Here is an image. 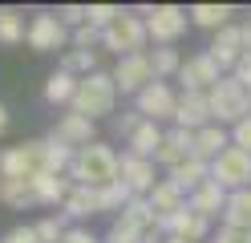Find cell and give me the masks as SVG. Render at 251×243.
I'll use <instances>...</instances> for the list:
<instances>
[{
	"mask_svg": "<svg viewBox=\"0 0 251 243\" xmlns=\"http://www.w3.org/2000/svg\"><path fill=\"white\" fill-rule=\"evenodd\" d=\"M122 174V154L114 150L109 142H93L85 146V150L73 154V166H69V183L73 187H89V190H101L109 183H118Z\"/></svg>",
	"mask_w": 251,
	"mask_h": 243,
	"instance_id": "6da1fadb",
	"label": "cell"
},
{
	"mask_svg": "<svg viewBox=\"0 0 251 243\" xmlns=\"http://www.w3.org/2000/svg\"><path fill=\"white\" fill-rule=\"evenodd\" d=\"M118 102H122V93H118V81L109 69H98V73H89L81 77V85H77V97H73V106L77 113H85L89 122H101V118H114L118 113Z\"/></svg>",
	"mask_w": 251,
	"mask_h": 243,
	"instance_id": "7a4b0ae2",
	"label": "cell"
},
{
	"mask_svg": "<svg viewBox=\"0 0 251 243\" xmlns=\"http://www.w3.org/2000/svg\"><path fill=\"white\" fill-rule=\"evenodd\" d=\"M150 32L146 21L138 16V8H122V16L101 32V49H109L114 57H134V53H150Z\"/></svg>",
	"mask_w": 251,
	"mask_h": 243,
	"instance_id": "3957f363",
	"label": "cell"
},
{
	"mask_svg": "<svg viewBox=\"0 0 251 243\" xmlns=\"http://www.w3.org/2000/svg\"><path fill=\"white\" fill-rule=\"evenodd\" d=\"M0 174L21 178V183H33V178L49 174L45 138H28V142H17V146H4V150H0Z\"/></svg>",
	"mask_w": 251,
	"mask_h": 243,
	"instance_id": "277c9868",
	"label": "cell"
},
{
	"mask_svg": "<svg viewBox=\"0 0 251 243\" xmlns=\"http://www.w3.org/2000/svg\"><path fill=\"white\" fill-rule=\"evenodd\" d=\"M211 97V113H215V122L219 126H239L243 118H251V89L243 85L239 77L235 73H227L223 81H219V85L207 93Z\"/></svg>",
	"mask_w": 251,
	"mask_h": 243,
	"instance_id": "5b68a950",
	"label": "cell"
},
{
	"mask_svg": "<svg viewBox=\"0 0 251 243\" xmlns=\"http://www.w3.org/2000/svg\"><path fill=\"white\" fill-rule=\"evenodd\" d=\"M138 16L146 21V32H150L154 49H158V45H170V49H175L178 37L186 32V25H191V12H186L182 4H142Z\"/></svg>",
	"mask_w": 251,
	"mask_h": 243,
	"instance_id": "8992f818",
	"label": "cell"
},
{
	"mask_svg": "<svg viewBox=\"0 0 251 243\" xmlns=\"http://www.w3.org/2000/svg\"><path fill=\"white\" fill-rule=\"evenodd\" d=\"M25 45L33 49V53H65L73 45V32L65 28V21L57 16V8H37L28 16V37Z\"/></svg>",
	"mask_w": 251,
	"mask_h": 243,
	"instance_id": "52a82bcc",
	"label": "cell"
},
{
	"mask_svg": "<svg viewBox=\"0 0 251 243\" xmlns=\"http://www.w3.org/2000/svg\"><path fill=\"white\" fill-rule=\"evenodd\" d=\"M211 178L227 194L231 190H251V154L239 150V146H227V150L211 162Z\"/></svg>",
	"mask_w": 251,
	"mask_h": 243,
	"instance_id": "ba28073f",
	"label": "cell"
},
{
	"mask_svg": "<svg viewBox=\"0 0 251 243\" xmlns=\"http://www.w3.org/2000/svg\"><path fill=\"white\" fill-rule=\"evenodd\" d=\"M178 97H182V93L170 85V81H150V85L134 97V109L142 113L146 122H158V126H162V122H175Z\"/></svg>",
	"mask_w": 251,
	"mask_h": 243,
	"instance_id": "9c48e42d",
	"label": "cell"
},
{
	"mask_svg": "<svg viewBox=\"0 0 251 243\" xmlns=\"http://www.w3.org/2000/svg\"><path fill=\"white\" fill-rule=\"evenodd\" d=\"M223 77H227V73L215 65V57L207 53V49H199V53H191V57L182 61L178 85H182V93H211Z\"/></svg>",
	"mask_w": 251,
	"mask_h": 243,
	"instance_id": "30bf717a",
	"label": "cell"
},
{
	"mask_svg": "<svg viewBox=\"0 0 251 243\" xmlns=\"http://www.w3.org/2000/svg\"><path fill=\"white\" fill-rule=\"evenodd\" d=\"M49 138L69 146V150H85V146L98 142V122H89L85 113H77V109H61L53 130H49Z\"/></svg>",
	"mask_w": 251,
	"mask_h": 243,
	"instance_id": "8fae6325",
	"label": "cell"
},
{
	"mask_svg": "<svg viewBox=\"0 0 251 243\" xmlns=\"http://www.w3.org/2000/svg\"><path fill=\"white\" fill-rule=\"evenodd\" d=\"M114 81H118V93L122 97H138L150 81H158L154 77V65H150V53H134V57H118L114 69Z\"/></svg>",
	"mask_w": 251,
	"mask_h": 243,
	"instance_id": "7c38bea8",
	"label": "cell"
},
{
	"mask_svg": "<svg viewBox=\"0 0 251 243\" xmlns=\"http://www.w3.org/2000/svg\"><path fill=\"white\" fill-rule=\"evenodd\" d=\"M207 53L215 57V65H219L223 73H235V65L247 57V45H243V28H239V21L227 25L223 32H215L211 45H207Z\"/></svg>",
	"mask_w": 251,
	"mask_h": 243,
	"instance_id": "4fadbf2b",
	"label": "cell"
},
{
	"mask_svg": "<svg viewBox=\"0 0 251 243\" xmlns=\"http://www.w3.org/2000/svg\"><path fill=\"white\" fill-rule=\"evenodd\" d=\"M122 183L130 187V194L134 199H146V194L158 187V174H154V162L150 158H138V154H130V150H122Z\"/></svg>",
	"mask_w": 251,
	"mask_h": 243,
	"instance_id": "5bb4252c",
	"label": "cell"
},
{
	"mask_svg": "<svg viewBox=\"0 0 251 243\" xmlns=\"http://www.w3.org/2000/svg\"><path fill=\"white\" fill-rule=\"evenodd\" d=\"M215 113H211V97L207 93H182L178 97V109H175V126L178 130H191L199 134L202 126H211Z\"/></svg>",
	"mask_w": 251,
	"mask_h": 243,
	"instance_id": "9a60e30c",
	"label": "cell"
},
{
	"mask_svg": "<svg viewBox=\"0 0 251 243\" xmlns=\"http://www.w3.org/2000/svg\"><path fill=\"white\" fill-rule=\"evenodd\" d=\"M191 150H195V134H191V130L170 126V130H166V138H162V146H158V154H154V166H162V170L170 174L178 162L191 158Z\"/></svg>",
	"mask_w": 251,
	"mask_h": 243,
	"instance_id": "2e32d148",
	"label": "cell"
},
{
	"mask_svg": "<svg viewBox=\"0 0 251 243\" xmlns=\"http://www.w3.org/2000/svg\"><path fill=\"white\" fill-rule=\"evenodd\" d=\"M162 235H175V239H182V243H202L211 235V223L199 215V211H191V207H182L175 219H166L162 223Z\"/></svg>",
	"mask_w": 251,
	"mask_h": 243,
	"instance_id": "e0dca14e",
	"label": "cell"
},
{
	"mask_svg": "<svg viewBox=\"0 0 251 243\" xmlns=\"http://www.w3.org/2000/svg\"><path fill=\"white\" fill-rule=\"evenodd\" d=\"M146 203H150V211H154V219H158V227L166 223V219H175L178 211L186 207V194L175 187V183H166V178H158V187H154L150 194H146Z\"/></svg>",
	"mask_w": 251,
	"mask_h": 243,
	"instance_id": "ac0fdd59",
	"label": "cell"
},
{
	"mask_svg": "<svg viewBox=\"0 0 251 243\" xmlns=\"http://www.w3.org/2000/svg\"><path fill=\"white\" fill-rule=\"evenodd\" d=\"M166 178V183H175L182 194H186V199H191V194L202 187V183H207V178H211V162H202V158H186V162H178V166L175 170H170V174H162Z\"/></svg>",
	"mask_w": 251,
	"mask_h": 243,
	"instance_id": "d6986e66",
	"label": "cell"
},
{
	"mask_svg": "<svg viewBox=\"0 0 251 243\" xmlns=\"http://www.w3.org/2000/svg\"><path fill=\"white\" fill-rule=\"evenodd\" d=\"M186 207L191 211H199L202 219L207 223H215V219H223V207H227V190L215 183V178H207V183H202L191 199H186Z\"/></svg>",
	"mask_w": 251,
	"mask_h": 243,
	"instance_id": "ffe728a7",
	"label": "cell"
},
{
	"mask_svg": "<svg viewBox=\"0 0 251 243\" xmlns=\"http://www.w3.org/2000/svg\"><path fill=\"white\" fill-rule=\"evenodd\" d=\"M186 12H191V25L195 28H207L215 37V32H223L227 25H235V12H239V8H235V4H191Z\"/></svg>",
	"mask_w": 251,
	"mask_h": 243,
	"instance_id": "44dd1931",
	"label": "cell"
},
{
	"mask_svg": "<svg viewBox=\"0 0 251 243\" xmlns=\"http://www.w3.org/2000/svg\"><path fill=\"white\" fill-rule=\"evenodd\" d=\"M227 146H231V130L219 126V122H211V126H202L199 134H195V150H191V154L202 158V162H215Z\"/></svg>",
	"mask_w": 251,
	"mask_h": 243,
	"instance_id": "7402d4cb",
	"label": "cell"
},
{
	"mask_svg": "<svg viewBox=\"0 0 251 243\" xmlns=\"http://www.w3.org/2000/svg\"><path fill=\"white\" fill-rule=\"evenodd\" d=\"M77 85H81V77H73L65 69H53L49 77H45V102L57 106V109H69L73 97H77Z\"/></svg>",
	"mask_w": 251,
	"mask_h": 243,
	"instance_id": "603a6c76",
	"label": "cell"
},
{
	"mask_svg": "<svg viewBox=\"0 0 251 243\" xmlns=\"http://www.w3.org/2000/svg\"><path fill=\"white\" fill-rule=\"evenodd\" d=\"M57 69H65V73H73V77H89V73L101 69V49H73V45H69L65 53H61Z\"/></svg>",
	"mask_w": 251,
	"mask_h": 243,
	"instance_id": "cb8c5ba5",
	"label": "cell"
},
{
	"mask_svg": "<svg viewBox=\"0 0 251 243\" xmlns=\"http://www.w3.org/2000/svg\"><path fill=\"white\" fill-rule=\"evenodd\" d=\"M61 215H65V219H93V215H101L98 190H89V187H73V190L65 194V203H61Z\"/></svg>",
	"mask_w": 251,
	"mask_h": 243,
	"instance_id": "d4e9b609",
	"label": "cell"
},
{
	"mask_svg": "<svg viewBox=\"0 0 251 243\" xmlns=\"http://www.w3.org/2000/svg\"><path fill=\"white\" fill-rule=\"evenodd\" d=\"M0 203H4L8 211H28V207H41V203H37L33 183H21V178H4V174H0Z\"/></svg>",
	"mask_w": 251,
	"mask_h": 243,
	"instance_id": "484cf974",
	"label": "cell"
},
{
	"mask_svg": "<svg viewBox=\"0 0 251 243\" xmlns=\"http://www.w3.org/2000/svg\"><path fill=\"white\" fill-rule=\"evenodd\" d=\"M162 138H166V130H162L158 122H142V126L134 130V138L126 142V150H130V154H138V158H150V162H154V154H158Z\"/></svg>",
	"mask_w": 251,
	"mask_h": 243,
	"instance_id": "4316f807",
	"label": "cell"
},
{
	"mask_svg": "<svg viewBox=\"0 0 251 243\" xmlns=\"http://www.w3.org/2000/svg\"><path fill=\"white\" fill-rule=\"evenodd\" d=\"M33 190H37L41 207H57L61 211V203H65V194L73 190V183L65 174H41V178H33Z\"/></svg>",
	"mask_w": 251,
	"mask_h": 243,
	"instance_id": "83f0119b",
	"label": "cell"
},
{
	"mask_svg": "<svg viewBox=\"0 0 251 243\" xmlns=\"http://www.w3.org/2000/svg\"><path fill=\"white\" fill-rule=\"evenodd\" d=\"M223 227H239V231H251V190H231V194H227Z\"/></svg>",
	"mask_w": 251,
	"mask_h": 243,
	"instance_id": "f1b7e54d",
	"label": "cell"
},
{
	"mask_svg": "<svg viewBox=\"0 0 251 243\" xmlns=\"http://www.w3.org/2000/svg\"><path fill=\"white\" fill-rule=\"evenodd\" d=\"M25 37H28L25 12L12 4H0V45H25Z\"/></svg>",
	"mask_w": 251,
	"mask_h": 243,
	"instance_id": "f546056e",
	"label": "cell"
},
{
	"mask_svg": "<svg viewBox=\"0 0 251 243\" xmlns=\"http://www.w3.org/2000/svg\"><path fill=\"white\" fill-rule=\"evenodd\" d=\"M182 53L178 49H170V45H158V49H150V65H154V77L158 81H170V77H178L182 69Z\"/></svg>",
	"mask_w": 251,
	"mask_h": 243,
	"instance_id": "4dcf8cb0",
	"label": "cell"
},
{
	"mask_svg": "<svg viewBox=\"0 0 251 243\" xmlns=\"http://www.w3.org/2000/svg\"><path fill=\"white\" fill-rule=\"evenodd\" d=\"M130 199H134V194H130V187H126L122 178H118V183H109V187H101V190H98L101 215H122V207L130 203Z\"/></svg>",
	"mask_w": 251,
	"mask_h": 243,
	"instance_id": "1f68e13d",
	"label": "cell"
},
{
	"mask_svg": "<svg viewBox=\"0 0 251 243\" xmlns=\"http://www.w3.org/2000/svg\"><path fill=\"white\" fill-rule=\"evenodd\" d=\"M33 227H37L41 243H61V239L69 235V219L61 215V211H49V215H41V219H37Z\"/></svg>",
	"mask_w": 251,
	"mask_h": 243,
	"instance_id": "d6a6232c",
	"label": "cell"
},
{
	"mask_svg": "<svg viewBox=\"0 0 251 243\" xmlns=\"http://www.w3.org/2000/svg\"><path fill=\"white\" fill-rule=\"evenodd\" d=\"M146 118L138 109H126V113H114V118H109V126H114V138H122V142H130L134 138V130L142 126Z\"/></svg>",
	"mask_w": 251,
	"mask_h": 243,
	"instance_id": "836d02e7",
	"label": "cell"
},
{
	"mask_svg": "<svg viewBox=\"0 0 251 243\" xmlns=\"http://www.w3.org/2000/svg\"><path fill=\"white\" fill-rule=\"evenodd\" d=\"M118 16H122V8H118V4H89V25L98 28V32H105L109 25L118 21Z\"/></svg>",
	"mask_w": 251,
	"mask_h": 243,
	"instance_id": "e575fe53",
	"label": "cell"
},
{
	"mask_svg": "<svg viewBox=\"0 0 251 243\" xmlns=\"http://www.w3.org/2000/svg\"><path fill=\"white\" fill-rule=\"evenodd\" d=\"M57 16L65 21V28H69V32H77L81 25H89V4H61V8H57Z\"/></svg>",
	"mask_w": 251,
	"mask_h": 243,
	"instance_id": "d590c367",
	"label": "cell"
},
{
	"mask_svg": "<svg viewBox=\"0 0 251 243\" xmlns=\"http://www.w3.org/2000/svg\"><path fill=\"white\" fill-rule=\"evenodd\" d=\"M0 243H41V235H37L33 223H17V227H8V231L0 235Z\"/></svg>",
	"mask_w": 251,
	"mask_h": 243,
	"instance_id": "8d00e7d4",
	"label": "cell"
},
{
	"mask_svg": "<svg viewBox=\"0 0 251 243\" xmlns=\"http://www.w3.org/2000/svg\"><path fill=\"white\" fill-rule=\"evenodd\" d=\"M73 49H101V32L93 25H81L73 32Z\"/></svg>",
	"mask_w": 251,
	"mask_h": 243,
	"instance_id": "74e56055",
	"label": "cell"
},
{
	"mask_svg": "<svg viewBox=\"0 0 251 243\" xmlns=\"http://www.w3.org/2000/svg\"><path fill=\"white\" fill-rule=\"evenodd\" d=\"M211 243H251V231H239V227H219L211 235Z\"/></svg>",
	"mask_w": 251,
	"mask_h": 243,
	"instance_id": "f35d334b",
	"label": "cell"
},
{
	"mask_svg": "<svg viewBox=\"0 0 251 243\" xmlns=\"http://www.w3.org/2000/svg\"><path fill=\"white\" fill-rule=\"evenodd\" d=\"M231 146H239V150L251 154V118H243L239 126H231Z\"/></svg>",
	"mask_w": 251,
	"mask_h": 243,
	"instance_id": "ab89813d",
	"label": "cell"
},
{
	"mask_svg": "<svg viewBox=\"0 0 251 243\" xmlns=\"http://www.w3.org/2000/svg\"><path fill=\"white\" fill-rule=\"evenodd\" d=\"M61 243H101L98 235H93L89 231V227H69V235L65 239H61Z\"/></svg>",
	"mask_w": 251,
	"mask_h": 243,
	"instance_id": "60d3db41",
	"label": "cell"
},
{
	"mask_svg": "<svg viewBox=\"0 0 251 243\" xmlns=\"http://www.w3.org/2000/svg\"><path fill=\"white\" fill-rule=\"evenodd\" d=\"M235 77H239V81H243V85L251 89V53H247V57H243L239 65H235Z\"/></svg>",
	"mask_w": 251,
	"mask_h": 243,
	"instance_id": "b9f144b4",
	"label": "cell"
},
{
	"mask_svg": "<svg viewBox=\"0 0 251 243\" xmlns=\"http://www.w3.org/2000/svg\"><path fill=\"white\" fill-rule=\"evenodd\" d=\"M239 28H243V45H247V53H251V12L239 21Z\"/></svg>",
	"mask_w": 251,
	"mask_h": 243,
	"instance_id": "7bdbcfd3",
	"label": "cell"
},
{
	"mask_svg": "<svg viewBox=\"0 0 251 243\" xmlns=\"http://www.w3.org/2000/svg\"><path fill=\"white\" fill-rule=\"evenodd\" d=\"M8 122H12V118H8V106L0 102V138H4V130H8Z\"/></svg>",
	"mask_w": 251,
	"mask_h": 243,
	"instance_id": "ee69618b",
	"label": "cell"
},
{
	"mask_svg": "<svg viewBox=\"0 0 251 243\" xmlns=\"http://www.w3.org/2000/svg\"><path fill=\"white\" fill-rule=\"evenodd\" d=\"M162 243H182V239H175V235H166V239H162Z\"/></svg>",
	"mask_w": 251,
	"mask_h": 243,
	"instance_id": "f6af8a7d",
	"label": "cell"
}]
</instances>
